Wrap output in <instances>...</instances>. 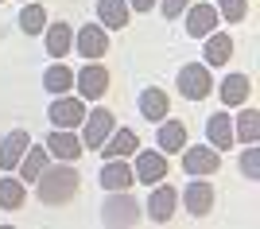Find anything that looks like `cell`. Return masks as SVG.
<instances>
[{"instance_id":"6da1fadb","label":"cell","mask_w":260,"mask_h":229,"mask_svg":"<svg viewBox=\"0 0 260 229\" xmlns=\"http://www.w3.org/2000/svg\"><path fill=\"white\" fill-rule=\"evenodd\" d=\"M78 171L66 159H58V167H43L39 179H35V194L43 206H66V202H74L78 198Z\"/></svg>"},{"instance_id":"7a4b0ae2","label":"cell","mask_w":260,"mask_h":229,"mask_svg":"<svg viewBox=\"0 0 260 229\" xmlns=\"http://www.w3.org/2000/svg\"><path fill=\"white\" fill-rule=\"evenodd\" d=\"M140 218H144V206L128 190H109L105 206H101V221L105 225H140Z\"/></svg>"},{"instance_id":"3957f363","label":"cell","mask_w":260,"mask_h":229,"mask_svg":"<svg viewBox=\"0 0 260 229\" xmlns=\"http://www.w3.org/2000/svg\"><path fill=\"white\" fill-rule=\"evenodd\" d=\"M175 86H179V93H183L186 101H206L210 93H214V78H210V66L202 62H186L183 70H179V82H175Z\"/></svg>"},{"instance_id":"277c9868","label":"cell","mask_w":260,"mask_h":229,"mask_svg":"<svg viewBox=\"0 0 260 229\" xmlns=\"http://www.w3.org/2000/svg\"><path fill=\"white\" fill-rule=\"evenodd\" d=\"M74 47H78V55L89 58V62H98V58L109 55V31L101 27V23H82L74 35Z\"/></svg>"},{"instance_id":"5b68a950","label":"cell","mask_w":260,"mask_h":229,"mask_svg":"<svg viewBox=\"0 0 260 229\" xmlns=\"http://www.w3.org/2000/svg\"><path fill=\"white\" fill-rule=\"evenodd\" d=\"M47 120H51L54 128H78V124L86 120V101L58 93V97L51 101V109H47Z\"/></svg>"},{"instance_id":"8992f818","label":"cell","mask_w":260,"mask_h":229,"mask_svg":"<svg viewBox=\"0 0 260 229\" xmlns=\"http://www.w3.org/2000/svg\"><path fill=\"white\" fill-rule=\"evenodd\" d=\"M74 86H78V93H82V101H101L105 89H109V70L101 62H86L74 74Z\"/></svg>"},{"instance_id":"52a82bcc","label":"cell","mask_w":260,"mask_h":229,"mask_svg":"<svg viewBox=\"0 0 260 229\" xmlns=\"http://www.w3.org/2000/svg\"><path fill=\"white\" fill-rule=\"evenodd\" d=\"M113 128H117V117H113L109 109L86 113V120H82V148H93V152H98Z\"/></svg>"},{"instance_id":"ba28073f","label":"cell","mask_w":260,"mask_h":229,"mask_svg":"<svg viewBox=\"0 0 260 229\" xmlns=\"http://www.w3.org/2000/svg\"><path fill=\"white\" fill-rule=\"evenodd\" d=\"M136 183H144V186H155V183H163L167 179V171H171V163H167V155L163 152H140L136 148Z\"/></svg>"},{"instance_id":"9c48e42d","label":"cell","mask_w":260,"mask_h":229,"mask_svg":"<svg viewBox=\"0 0 260 229\" xmlns=\"http://www.w3.org/2000/svg\"><path fill=\"white\" fill-rule=\"evenodd\" d=\"M183 171L186 175H217L221 171V155L210 144H198V148H183Z\"/></svg>"},{"instance_id":"30bf717a","label":"cell","mask_w":260,"mask_h":229,"mask_svg":"<svg viewBox=\"0 0 260 229\" xmlns=\"http://www.w3.org/2000/svg\"><path fill=\"white\" fill-rule=\"evenodd\" d=\"M175 206H179V190L175 186H163V183H155L152 186V198H148V218L155 221V225H167V221L175 218Z\"/></svg>"},{"instance_id":"8fae6325","label":"cell","mask_w":260,"mask_h":229,"mask_svg":"<svg viewBox=\"0 0 260 229\" xmlns=\"http://www.w3.org/2000/svg\"><path fill=\"white\" fill-rule=\"evenodd\" d=\"M47 155H54V159H66V163H74V159H82V136H74V128H54L51 136H47Z\"/></svg>"},{"instance_id":"7c38bea8","label":"cell","mask_w":260,"mask_h":229,"mask_svg":"<svg viewBox=\"0 0 260 229\" xmlns=\"http://www.w3.org/2000/svg\"><path fill=\"white\" fill-rule=\"evenodd\" d=\"M198 183H186L183 190V202H186V214H194V218H206L214 214V186L202 183V175H194Z\"/></svg>"},{"instance_id":"4fadbf2b","label":"cell","mask_w":260,"mask_h":229,"mask_svg":"<svg viewBox=\"0 0 260 229\" xmlns=\"http://www.w3.org/2000/svg\"><path fill=\"white\" fill-rule=\"evenodd\" d=\"M217 27V8L214 4H186V35L190 39H206Z\"/></svg>"},{"instance_id":"5bb4252c","label":"cell","mask_w":260,"mask_h":229,"mask_svg":"<svg viewBox=\"0 0 260 229\" xmlns=\"http://www.w3.org/2000/svg\"><path fill=\"white\" fill-rule=\"evenodd\" d=\"M27 144H31V136L23 128H12L4 140H0V171H16L23 159V152H27Z\"/></svg>"},{"instance_id":"9a60e30c","label":"cell","mask_w":260,"mask_h":229,"mask_svg":"<svg viewBox=\"0 0 260 229\" xmlns=\"http://www.w3.org/2000/svg\"><path fill=\"white\" fill-rule=\"evenodd\" d=\"M252 93V82L249 74H225L221 78V86H217V97H221V105L225 109H237V105H245Z\"/></svg>"},{"instance_id":"2e32d148","label":"cell","mask_w":260,"mask_h":229,"mask_svg":"<svg viewBox=\"0 0 260 229\" xmlns=\"http://www.w3.org/2000/svg\"><path fill=\"white\" fill-rule=\"evenodd\" d=\"M167 113H171V97H167V89H159V86L140 89V117L144 120H155V124H159Z\"/></svg>"},{"instance_id":"e0dca14e","label":"cell","mask_w":260,"mask_h":229,"mask_svg":"<svg viewBox=\"0 0 260 229\" xmlns=\"http://www.w3.org/2000/svg\"><path fill=\"white\" fill-rule=\"evenodd\" d=\"M128 0H98V23L105 31H120V27H128Z\"/></svg>"},{"instance_id":"ac0fdd59","label":"cell","mask_w":260,"mask_h":229,"mask_svg":"<svg viewBox=\"0 0 260 229\" xmlns=\"http://www.w3.org/2000/svg\"><path fill=\"white\" fill-rule=\"evenodd\" d=\"M136 148H140V136H136L132 128H113L98 152H101V155H109V159H117V155L124 159V155H132Z\"/></svg>"},{"instance_id":"d6986e66","label":"cell","mask_w":260,"mask_h":229,"mask_svg":"<svg viewBox=\"0 0 260 229\" xmlns=\"http://www.w3.org/2000/svg\"><path fill=\"white\" fill-rule=\"evenodd\" d=\"M132 183H136V175H132V167L120 155L109 159V163H101V190H128Z\"/></svg>"},{"instance_id":"ffe728a7","label":"cell","mask_w":260,"mask_h":229,"mask_svg":"<svg viewBox=\"0 0 260 229\" xmlns=\"http://www.w3.org/2000/svg\"><path fill=\"white\" fill-rule=\"evenodd\" d=\"M206 140L210 148H217V152H229L233 148V120H229V113H214V117H206Z\"/></svg>"},{"instance_id":"44dd1931","label":"cell","mask_w":260,"mask_h":229,"mask_svg":"<svg viewBox=\"0 0 260 229\" xmlns=\"http://www.w3.org/2000/svg\"><path fill=\"white\" fill-rule=\"evenodd\" d=\"M43 35H47V55L51 58H66L70 55V47H74V27L70 23H47L43 27Z\"/></svg>"},{"instance_id":"7402d4cb","label":"cell","mask_w":260,"mask_h":229,"mask_svg":"<svg viewBox=\"0 0 260 229\" xmlns=\"http://www.w3.org/2000/svg\"><path fill=\"white\" fill-rule=\"evenodd\" d=\"M155 144H159V152H183L186 148V124L183 120H159V132H155Z\"/></svg>"},{"instance_id":"603a6c76","label":"cell","mask_w":260,"mask_h":229,"mask_svg":"<svg viewBox=\"0 0 260 229\" xmlns=\"http://www.w3.org/2000/svg\"><path fill=\"white\" fill-rule=\"evenodd\" d=\"M202 58H206V66H225L229 58H233V35L229 31H210Z\"/></svg>"},{"instance_id":"cb8c5ba5","label":"cell","mask_w":260,"mask_h":229,"mask_svg":"<svg viewBox=\"0 0 260 229\" xmlns=\"http://www.w3.org/2000/svg\"><path fill=\"white\" fill-rule=\"evenodd\" d=\"M23 202H27V183L23 179H16L12 171H4V179H0V210H20Z\"/></svg>"},{"instance_id":"d4e9b609","label":"cell","mask_w":260,"mask_h":229,"mask_svg":"<svg viewBox=\"0 0 260 229\" xmlns=\"http://www.w3.org/2000/svg\"><path fill=\"white\" fill-rule=\"evenodd\" d=\"M43 89L54 93V97H58V93H70V89H74V70L62 66V62L47 66V70H43Z\"/></svg>"},{"instance_id":"484cf974","label":"cell","mask_w":260,"mask_h":229,"mask_svg":"<svg viewBox=\"0 0 260 229\" xmlns=\"http://www.w3.org/2000/svg\"><path fill=\"white\" fill-rule=\"evenodd\" d=\"M233 140L241 144H260V113L256 109H245L233 124Z\"/></svg>"},{"instance_id":"4316f807","label":"cell","mask_w":260,"mask_h":229,"mask_svg":"<svg viewBox=\"0 0 260 229\" xmlns=\"http://www.w3.org/2000/svg\"><path fill=\"white\" fill-rule=\"evenodd\" d=\"M43 167H47V148H43V144H39V148L27 144V152H23V159H20V179H23V183H35Z\"/></svg>"},{"instance_id":"83f0119b","label":"cell","mask_w":260,"mask_h":229,"mask_svg":"<svg viewBox=\"0 0 260 229\" xmlns=\"http://www.w3.org/2000/svg\"><path fill=\"white\" fill-rule=\"evenodd\" d=\"M43 27H47V8L35 4V0H27L23 12H20V31L23 35H43Z\"/></svg>"},{"instance_id":"f1b7e54d","label":"cell","mask_w":260,"mask_h":229,"mask_svg":"<svg viewBox=\"0 0 260 229\" xmlns=\"http://www.w3.org/2000/svg\"><path fill=\"white\" fill-rule=\"evenodd\" d=\"M245 16H249V0H217V20L241 23Z\"/></svg>"},{"instance_id":"f546056e","label":"cell","mask_w":260,"mask_h":229,"mask_svg":"<svg viewBox=\"0 0 260 229\" xmlns=\"http://www.w3.org/2000/svg\"><path fill=\"white\" fill-rule=\"evenodd\" d=\"M241 175L245 179H260V148L256 144H245V152H241Z\"/></svg>"},{"instance_id":"4dcf8cb0","label":"cell","mask_w":260,"mask_h":229,"mask_svg":"<svg viewBox=\"0 0 260 229\" xmlns=\"http://www.w3.org/2000/svg\"><path fill=\"white\" fill-rule=\"evenodd\" d=\"M186 4H190V0H155V8L163 12V20H175V16H183Z\"/></svg>"},{"instance_id":"1f68e13d","label":"cell","mask_w":260,"mask_h":229,"mask_svg":"<svg viewBox=\"0 0 260 229\" xmlns=\"http://www.w3.org/2000/svg\"><path fill=\"white\" fill-rule=\"evenodd\" d=\"M128 8H132V12H152L155 0H128Z\"/></svg>"}]
</instances>
